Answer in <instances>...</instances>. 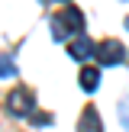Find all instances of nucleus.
I'll return each mask as SVG.
<instances>
[{"label":"nucleus","instance_id":"obj_5","mask_svg":"<svg viewBox=\"0 0 129 132\" xmlns=\"http://www.w3.org/2000/svg\"><path fill=\"white\" fill-rule=\"evenodd\" d=\"M77 132H103V129H100V119H97L94 110H87V113L81 116V126H77Z\"/></svg>","mask_w":129,"mask_h":132},{"label":"nucleus","instance_id":"obj_6","mask_svg":"<svg viewBox=\"0 0 129 132\" xmlns=\"http://www.w3.org/2000/svg\"><path fill=\"white\" fill-rule=\"evenodd\" d=\"M97 84H100V71H97V68H84L81 71V87L84 90H94Z\"/></svg>","mask_w":129,"mask_h":132},{"label":"nucleus","instance_id":"obj_8","mask_svg":"<svg viewBox=\"0 0 129 132\" xmlns=\"http://www.w3.org/2000/svg\"><path fill=\"white\" fill-rule=\"evenodd\" d=\"M126 29H129V16H126Z\"/></svg>","mask_w":129,"mask_h":132},{"label":"nucleus","instance_id":"obj_1","mask_svg":"<svg viewBox=\"0 0 129 132\" xmlns=\"http://www.w3.org/2000/svg\"><path fill=\"white\" fill-rule=\"evenodd\" d=\"M81 29H84V16L74 10V6H64L61 13L52 16V32H55L58 42L68 39V36H74V32H81Z\"/></svg>","mask_w":129,"mask_h":132},{"label":"nucleus","instance_id":"obj_4","mask_svg":"<svg viewBox=\"0 0 129 132\" xmlns=\"http://www.w3.org/2000/svg\"><path fill=\"white\" fill-rule=\"evenodd\" d=\"M68 52H71V58L84 61V58H90V55H94V45H90L87 39H77V42H71V45H68Z\"/></svg>","mask_w":129,"mask_h":132},{"label":"nucleus","instance_id":"obj_7","mask_svg":"<svg viewBox=\"0 0 129 132\" xmlns=\"http://www.w3.org/2000/svg\"><path fill=\"white\" fill-rule=\"evenodd\" d=\"M13 71H16V64H13L10 55H0V77H10Z\"/></svg>","mask_w":129,"mask_h":132},{"label":"nucleus","instance_id":"obj_3","mask_svg":"<svg viewBox=\"0 0 129 132\" xmlns=\"http://www.w3.org/2000/svg\"><path fill=\"white\" fill-rule=\"evenodd\" d=\"M6 106H10V113H16V116L32 113V94L29 90H13L10 100H6Z\"/></svg>","mask_w":129,"mask_h":132},{"label":"nucleus","instance_id":"obj_2","mask_svg":"<svg viewBox=\"0 0 129 132\" xmlns=\"http://www.w3.org/2000/svg\"><path fill=\"white\" fill-rule=\"evenodd\" d=\"M94 58H97V64H103V68L119 64V61H123V45H119V42H100V45L94 48Z\"/></svg>","mask_w":129,"mask_h":132}]
</instances>
